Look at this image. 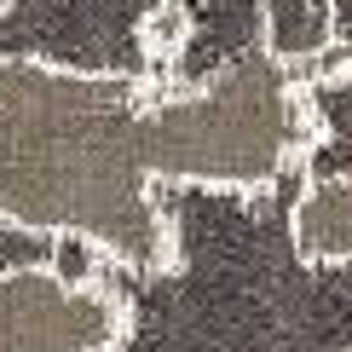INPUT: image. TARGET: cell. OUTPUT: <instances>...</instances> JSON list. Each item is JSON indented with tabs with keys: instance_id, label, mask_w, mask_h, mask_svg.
<instances>
[{
	"instance_id": "2",
	"label": "cell",
	"mask_w": 352,
	"mask_h": 352,
	"mask_svg": "<svg viewBox=\"0 0 352 352\" xmlns=\"http://www.w3.org/2000/svg\"><path fill=\"white\" fill-rule=\"evenodd\" d=\"M295 248L312 266H352V168L341 173H306L289 214Z\"/></svg>"
},
{
	"instance_id": "1",
	"label": "cell",
	"mask_w": 352,
	"mask_h": 352,
	"mask_svg": "<svg viewBox=\"0 0 352 352\" xmlns=\"http://www.w3.org/2000/svg\"><path fill=\"white\" fill-rule=\"evenodd\" d=\"M179 0H0V58L162 87Z\"/></svg>"
}]
</instances>
